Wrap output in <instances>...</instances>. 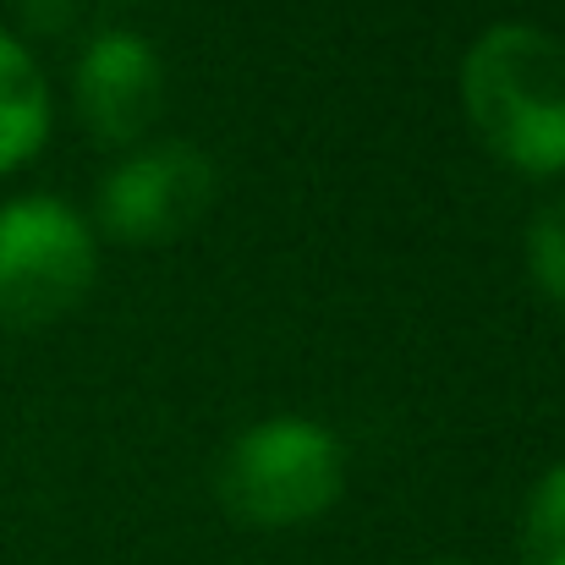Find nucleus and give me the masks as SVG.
Instances as JSON below:
<instances>
[{"instance_id": "7ed1b4c3", "label": "nucleus", "mask_w": 565, "mask_h": 565, "mask_svg": "<svg viewBox=\"0 0 565 565\" xmlns=\"http://www.w3.org/2000/svg\"><path fill=\"white\" fill-rule=\"evenodd\" d=\"M94 286V236L61 198L0 203V330L61 319Z\"/></svg>"}, {"instance_id": "423d86ee", "label": "nucleus", "mask_w": 565, "mask_h": 565, "mask_svg": "<svg viewBox=\"0 0 565 565\" xmlns=\"http://www.w3.org/2000/svg\"><path fill=\"white\" fill-rule=\"evenodd\" d=\"M44 127H50L44 77L28 61V50L11 33H0V177L39 149Z\"/></svg>"}, {"instance_id": "f257e3e1", "label": "nucleus", "mask_w": 565, "mask_h": 565, "mask_svg": "<svg viewBox=\"0 0 565 565\" xmlns=\"http://www.w3.org/2000/svg\"><path fill=\"white\" fill-rule=\"evenodd\" d=\"M461 99L500 160L533 177L565 171V39L522 22L489 28L461 66Z\"/></svg>"}, {"instance_id": "1a4fd4ad", "label": "nucleus", "mask_w": 565, "mask_h": 565, "mask_svg": "<svg viewBox=\"0 0 565 565\" xmlns=\"http://www.w3.org/2000/svg\"><path fill=\"white\" fill-rule=\"evenodd\" d=\"M22 6H44V11H33L44 28H66V22H72V6H66V0H22Z\"/></svg>"}, {"instance_id": "20e7f679", "label": "nucleus", "mask_w": 565, "mask_h": 565, "mask_svg": "<svg viewBox=\"0 0 565 565\" xmlns=\"http://www.w3.org/2000/svg\"><path fill=\"white\" fill-rule=\"evenodd\" d=\"M214 198V166L192 143H154L121 160L99 188V220L121 242H171Z\"/></svg>"}, {"instance_id": "6e6552de", "label": "nucleus", "mask_w": 565, "mask_h": 565, "mask_svg": "<svg viewBox=\"0 0 565 565\" xmlns=\"http://www.w3.org/2000/svg\"><path fill=\"white\" fill-rule=\"evenodd\" d=\"M527 565H565V467H555L527 511Z\"/></svg>"}, {"instance_id": "0eeeda50", "label": "nucleus", "mask_w": 565, "mask_h": 565, "mask_svg": "<svg viewBox=\"0 0 565 565\" xmlns=\"http://www.w3.org/2000/svg\"><path fill=\"white\" fill-rule=\"evenodd\" d=\"M527 264H533L539 291L565 308V198L544 203V209L533 214V231H527Z\"/></svg>"}, {"instance_id": "f03ea898", "label": "nucleus", "mask_w": 565, "mask_h": 565, "mask_svg": "<svg viewBox=\"0 0 565 565\" xmlns=\"http://www.w3.org/2000/svg\"><path fill=\"white\" fill-rule=\"evenodd\" d=\"M341 494V450L319 423L269 417L247 428L220 467V500L236 522L291 527L330 511Z\"/></svg>"}, {"instance_id": "39448f33", "label": "nucleus", "mask_w": 565, "mask_h": 565, "mask_svg": "<svg viewBox=\"0 0 565 565\" xmlns=\"http://www.w3.org/2000/svg\"><path fill=\"white\" fill-rule=\"evenodd\" d=\"M160 61L138 33H99L77 61V110L99 143H138L160 116Z\"/></svg>"}]
</instances>
